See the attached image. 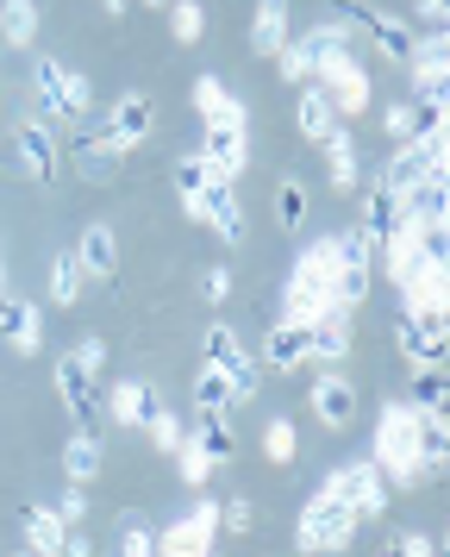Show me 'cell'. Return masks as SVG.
Returning a JSON list of instances; mask_svg holds the SVG:
<instances>
[{"label":"cell","instance_id":"6da1fadb","mask_svg":"<svg viewBox=\"0 0 450 557\" xmlns=\"http://www.w3.org/2000/svg\"><path fill=\"white\" fill-rule=\"evenodd\" d=\"M413 420H420V407L407 401H388L382 407V426H375V470L400 488H425V482L438 476V470H425L420 451H413Z\"/></svg>","mask_w":450,"mask_h":557},{"label":"cell","instance_id":"7a4b0ae2","mask_svg":"<svg viewBox=\"0 0 450 557\" xmlns=\"http://www.w3.org/2000/svg\"><path fill=\"white\" fill-rule=\"evenodd\" d=\"M357 507L345 502V495H332V488H320L313 502H307V513H300L295 527V545L300 552H345L350 539H357Z\"/></svg>","mask_w":450,"mask_h":557},{"label":"cell","instance_id":"3957f363","mask_svg":"<svg viewBox=\"0 0 450 557\" xmlns=\"http://www.w3.org/2000/svg\"><path fill=\"white\" fill-rule=\"evenodd\" d=\"M32 88H38V101H45L50 120H88V82L75 76L70 63H57V57H38L32 63Z\"/></svg>","mask_w":450,"mask_h":557},{"label":"cell","instance_id":"277c9868","mask_svg":"<svg viewBox=\"0 0 450 557\" xmlns=\"http://www.w3.org/2000/svg\"><path fill=\"white\" fill-rule=\"evenodd\" d=\"M320 488L345 495V502L357 507V520H382V507H388V476H382L375 463H338V470H325Z\"/></svg>","mask_w":450,"mask_h":557},{"label":"cell","instance_id":"5b68a950","mask_svg":"<svg viewBox=\"0 0 450 557\" xmlns=\"http://www.w3.org/2000/svg\"><path fill=\"white\" fill-rule=\"evenodd\" d=\"M188 220H200V226H213L225 238V245H245V207H238V182L232 176H207V188H200V201Z\"/></svg>","mask_w":450,"mask_h":557},{"label":"cell","instance_id":"8992f818","mask_svg":"<svg viewBox=\"0 0 450 557\" xmlns=\"http://www.w3.org/2000/svg\"><path fill=\"white\" fill-rule=\"evenodd\" d=\"M450 313H400V357L413 363V370H425V363H445V345H450Z\"/></svg>","mask_w":450,"mask_h":557},{"label":"cell","instance_id":"52a82bcc","mask_svg":"<svg viewBox=\"0 0 450 557\" xmlns=\"http://www.w3.org/2000/svg\"><path fill=\"white\" fill-rule=\"evenodd\" d=\"M200 163L213 170V176H232L238 182V170H245L250 157V126H225V120H200Z\"/></svg>","mask_w":450,"mask_h":557},{"label":"cell","instance_id":"ba28073f","mask_svg":"<svg viewBox=\"0 0 450 557\" xmlns=\"http://www.w3.org/2000/svg\"><path fill=\"white\" fill-rule=\"evenodd\" d=\"M0 338H7L20 357L45 351V313H38V301H20V295L0 288Z\"/></svg>","mask_w":450,"mask_h":557},{"label":"cell","instance_id":"9c48e42d","mask_svg":"<svg viewBox=\"0 0 450 557\" xmlns=\"http://www.w3.org/2000/svg\"><path fill=\"white\" fill-rule=\"evenodd\" d=\"M220 539V502H200L195 513H182L170 532H157V552H175V557H195Z\"/></svg>","mask_w":450,"mask_h":557},{"label":"cell","instance_id":"30bf717a","mask_svg":"<svg viewBox=\"0 0 450 557\" xmlns=\"http://www.w3.org/2000/svg\"><path fill=\"white\" fill-rule=\"evenodd\" d=\"M13 151H20V163L38 182H50L57 170H63V145H57L50 120H20V132H13Z\"/></svg>","mask_w":450,"mask_h":557},{"label":"cell","instance_id":"8fae6325","mask_svg":"<svg viewBox=\"0 0 450 557\" xmlns=\"http://www.w3.org/2000/svg\"><path fill=\"white\" fill-rule=\"evenodd\" d=\"M400 313H450V263H420L400 282Z\"/></svg>","mask_w":450,"mask_h":557},{"label":"cell","instance_id":"7c38bea8","mask_svg":"<svg viewBox=\"0 0 450 557\" xmlns=\"http://www.w3.org/2000/svg\"><path fill=\"white\" fill-rule=\"evenodd\" d=\"M150 126H157V113H150V101L145 95H120L113 101V113H107V138H113V151H138V145H150Z\"/></svg>","mask_w":450,"mask_h":557},{"label":"cell","instance_id":"4fadbf2b","mask_svg":"<svg viewBox=\"0 0 450 557\" xmlns=\"http://www.w3.org/2000/svg\"><path fill=\"white\" fill-rule=\"evenodd\" d=\"M57 395H63V407H70L75 420L88 426V420H100V388H95V370L82 363V357H57Z\"/></svg>","mask_w":450,"mask_h":557},{"label":"cell","instance_id":"5bb4252c","mask_svg":"<svg viewBox=\"0 0 450 557\" xmlns=\"http://www.w3.org/2000/svg\"><path fill=\"white\" fill-rule=\"evenodd\" d=\"M75 263H82V276L88 282H113L120 276V238H113V226H82V238H75Z\"/></svg>","mask_w":450,"mask_h":557},{"label":"cell","instance_id":"9a60e30c","mask_svg":"<svg viewBox=\"0 0 450 557\" xmlns=\"http://www.w3.org/2000/svg\"><path fill=\"white\" fill-rule=\"evenodd\" d=\"M325 313H350V307H338V295H332L325 282L288 276V288H282V320H300V326H313V320H325Z\"/></svg>","mask_w":450,"mask_h":557},{"label":"cell","instance_id":"2e32d148","mask_svg":"<svg viewBox=\"0 0 450 557\" xmlns=\"http://www.w3.org/2000/svg\"><path fill=\"white\" fill-rule=\"evenodd\" d=\"M288 38H295V26H288V0H257V20H250V51L275 57Z\"/></svg>","mask_w":450,"mask_h":557},{"label":"cell","instance_id":"e0dca14e","mask_svg":"<svg viewBox=\"0 0 450 557\" xmlns=\"http://www.w3.org/2000/svg\"><path fill=\"white\" fill-rule=\"evenodd\" d=\"M195 107L200 120H225V126H250V107L225 88L220 76H195Z\"/></svg>","mask_w":450,"mask_h":557},{"label":"cell","instance_id":"ac0fdd59","mask_svg":"<svg viewBox=\"0 0 450 557\" xmlns=\"http://www.w3.org/2000/svg\"><path fill=\"white\" fill-rule=\"evenodd\" d=\"M107 407H113V420H120V426H138V432H145V420L163 407V395H157L145 376H125L120 388H113V401H107Z\"/></svg>","mask_w":450,"mask_h":557},{"label":"cell","instance_id":"d6986e66","mask_svg":"<svg viewBox=\"0 0 450 557\" xmlns=\"http://www.w3.org/2000/svg\"><path fill=\"white\" fill-rule=\"evenodd\" d=\"M357 20L370 26L375 51L388 57V63H407V51H413V26H407V20H395V13H375V7H357Z\"/></svg>","mask_w":450,"mask_h":557},{"label":"cell","instance_id":"ffe728a7","mask_svg":"<svg viewBox=\"0 0 450 557\" xmlns=\"http://www.w3.org/2000/svg\"><path fill=\"white\" fill-rule=\"evenodd\" d=\"M295 126H300V138H313V145H320L325 132L338 126V107H332V95H325L320 82H300V107H295Z\"/></svg>","mask_w":450,"mask_h":557},{"label":"cell","instance_id":"44dd1931","mask_svg":"<svg viewBox=\"0 0 450 557\" xmlns=\"http://www.w3.org/2000/svg\"><path fill=\"white\" fill-rule=\"evenodd\" d=\"M313 413H320L332 432L350 426V413H357V388H350V376H320L313 382Z\"/></svg>","mask_w":450,"mask_h":557},{"label":"cell","instance_id":"7402d4cb","mask_svg":"<svg viewBox=\"0 0 450 557\" xmlns=\"http://www.w3.org/2000/svg\"><path fill=\"white\" fill-rule=\"evenodd\" d=\"M75 163H82V176L88 182H113L120 176V151H113L107 132H75Z\"/></svg>","mask_w":450,"mask_h":557},{"label":"cell","instance_id":"603a6c76","mask_svg":"<svg viewBox=\"0 0 450 557\" xmlns=\"http://www.w3.org/2000/svg\"><path fill=\"white\" fill-rule=\"evenodd\" d=\"M263 363H270V370H295V363H307V326H300V320L270 326V338H263Z\"/></svg>","mask_w":450,"mask_h":557},{"label":"cell","instance_id":"cb8c5ba5","mask_svg":"<svg viewBox=\"0 0 450 557\" xmlns=\"http://www.w3.org/2000/svg\"><path fill=\"white\" fill-rule=\"evenodd\" d=\"M320 145H325V163H332V188H338V195H350V188L363 182V176H357V138H350L345 126H332Z\"/></svg>","mask_w":450,"mask_h":557},{"label":"cell","instance_id":"d4e9b609","mask_svg":"<svg viewBox=\"0 0 450 557\" xmlns=\"http://www.w3.org/2000/svg\"><path fill=\"white\" fill-rule=\"evenodd\" d=\"M350 313H325V320H313L307 326V357H320V363H338V357L350 351Z\"/></svg>","mask_w":450,"mask_h":557},{"label":"cell","instance_id":"484cf974","mask_svg":"<svg viewBox=\"0 0 450 557\" xmlns=\"http://www.w3.org/2000/svg\"><path fill=\"white\" fill-rule=\"evenodd\" d=\"M63 476L82 482V488H88V482L100 476V438H95L88 426H82V432L70 438V445H63Z\"/></svg>","mask_w":450,"mask_h":557},{"label":"cell","instance_id":"4316f807","mask_svg":"<svg viewBox=\"0 0 450 557\" xmlns=\"http://www.w3.org/2000/svg\"><path fill=\"white\" fill-rule=\"evenodd\" d=\"M63 539L70 532H63V513L57 507H25V545L32 552H63Z\"/></svg>","mask_w":450,"mask_h":557},{"label":"cell","instance_id":"83f0119b","mask_svg":"<svg viewBox=\"0 0 450 557\" xmlns=\"http://www.w3.org/2000/svg\"><path fill=\"white\" fill-rule=\"evenodd\" d=\"M82 263H75V251H57L50 257V307H75L82 301Z\"/></svg>","mask_w":450,"mask_h":557},{"label":"cell","instance_id":"f1b7e54d","mask_svg":"<svg viewBox=\"0 0 450 557\" xmlns=\"http://www.w3.org/2000/svg\"><path fill=\"white\" fill-rule=\"evenodd\" d=\"M0 38L7 45H32L38 38V0H0Z\"/></svg>","mask_w":450,"mask_h":557},{"label":"cell","instance_id":"f546056e","mask_svg":"<svg viewBox=\"0 0 450 557\" xmlns=\"http://www.w3.org/2000/svg\"><path fill=\"white\" fill-rule=\"evenodd\" d=\"M395 220H400V195L388 188V182H375V188H370V213H363V232L382 245V238L395 232Z\"/></svg>","mask_w":450,"mask_h":557},{"label":"cell","instance_id":"4dcf8cb0","mask_svg":"<svg viewBox=\"0 0 450 557\" xmlns=\"http://www.w3.org/2000/svg\"><path fill=\"white\" fill-rule=\"evenodd\" d=\"M295 276H307V282H325V288H332V282H338V245H332V238H313V245L300 251Z\"/></svg>","mask_w":450,"mask_h":557},{"label":"cell","instance_id":"1f68e13d","mask_svg":"<svg viewBox=\"0 0 450 557\" xmlns=\"http://www.w3.org/2000/svg\"><path fill=\"white\" fill-rule=\"evenodd\" d=\"M195 438H200V451L213 457V463H232V457H238V438H232V426H225V413H200Z\"/></svg>","mask_w":450,"mask_h":557},{"label":"cell","instance_id":"d6a6232c","mask_svg":"<svg viewBox=\"0 0 450 557\" xmlns=\"http://www.w3.org/2000/svg\"><path fill=\"white\" fill-rule=\"evenodd\" d=\"M195 401H200V413H225V407H238V401H232V382H225L220 363H200V376H195Z\"/></svg>","mask_w":450,"mask_h":557},{"label":"cell","instance_id":"836d02e7","mask_svg":"<svg viewBox=\"0 0 450 557\" xmlns=\"http://www.w3.org/2000/svg\"><path fill=\"white\" fill-rule=\"evenodd\" d=\"M170 457H175V470H182V482H188V488H200V482H207L213 470H220L213 457L200 451V438H195V432H188V438H182V445H175Z\"/></svg>","mask_w":450,"mask_h":557},{"label":"cell","instance_id":"e575fe53","mask_svg":"<svg viewBox=\"0 0 450 557\" xmlns=\"http://www.w3.org/2000/svg\"><path fill=\"white\" fill-rule=\"evenodd\" d=\"M332 245H338V270H375V238H370L363 226L338 232Z\"/></svg>","mask_w":450,"mask_h":557},{"label":"cell","instance_id":"d590c367","mask_svg":"<svg viewBox=\"0 0 450 557\" xmlns=\"http://www.w3.org/2000/svg\"><path fill=\"white\" fill-rule=\"evenodd\" d=\"M170 32H175V45H200L207 7H200V0H170Z\"/></svg>","mask_w":450,"mask_h":557},{"label":"cell","instance_id":"8d00e7d4","mask_svg":"<svg viewBox=\"0 0 450 557\" xmlns=\"http://www.w3.org/2000/svg\"><path fill=\"white\" fill-rule=\"evenodd\" d=\"M275 63H282V76L295 82H313V38H307V32H300V38H288V45H282V51H275Z\"/></svg>","mask_w":450,"mask_h":557},{"label":"cell","instance_id":"74e56055","mask_svg":"<svg viewBox=\"0 0 450 557\" xmlns=\"http://www.w3.org/2000/svg\"><path fill=\"white\" fill-rule=\"evenodd\" d=\"M407 70H413V88H420L425 101H445V57H413V63H407Z\"/></svg>","mask_w":450,"mask_h":557},{"label":"cell","instance_id":"f35d334b","mask_svg":"<svg viewBox=\"0 0 450 557\" xmlns=\"http://www.w3.org/2000/svg\"><path fill=\"white\" fill-rule=\"evenodd\" d=\"M207 176H213V170H207L200 157H182V163H175V195H182V207H188V213H195V201H200V188H207Z\"/></svg>","mask_w":450,"mask_h":557},{"label":"cell","instance_id":"ab89813d","mask_svg":"<svg viewBox=\"0 0 450 557\" xmlns=\"http://www.w3.org/2000/svg\"><path fill=\"white\" fill-rule=\"evenodd\" d=\"M238 357H245V345H238V332L232 326H207V351H200V363H238Z\"/></svg>","mask_w":450,"mask_h":557},{"label":"cell","instance_id":"60d3db41","mask_svg":"<svg viewBox=\"0 0 450 557\" xmlns=\"http://www.w3.org/2000/svg\"><path fill=\"white\" fill-rule=\"evenodd\" d=\"M275 220H282V226H295V232H300V220H307V188H300L295 176L275 188Z\"/></svg>","mask_w":450,"mask_h":557},{"label":"cell","instance_id":"b9f144b4","mask_svg":"<svg viewBox=\"0 0 450 557\" xmlns=\"http://www.w3.org/2000/svg\"><path fill=\"white\" fill-rule=\"evenodd\" d=\"M145 432H150V445H157V451H175V445L188 438V426L175 420L170 407H157V413H150V420H145Z\"/></svg>","mask_w":450,"mask_h":557},{"label":"cell","instance_id":"7bdbcfd3","mask_svg":"<svg viewBox=\"0 0 450 557\" xmlns=\"http://www.w3.org/2000/svg\"><path fill=\"white\" fill-rule=\"evenodd\" d=\"M263 457H270V463H295V420H270V432H263Z\"/></svg>","mask_w":450,"mask_h":557},{"label":"cell","instance_id":"ee69618b","mask_svg":"<svg viewBox=\"0 0 450 557\" xmlns=\"http://www.w3.org/2000/svg\"><path fill=\"white\" fill-rule=\"evenodd\" d=\"M120 527H125V532H120V552H125V557H145V552H157V532H150L145 520H138V513H125Z\"/></svg>","mask_w":450,"mask_h":557},{"label":"cell","instance_id":"f6af8a7d","mask_svg":"<svg viewBox=\"0 0 450 557\" xmlns=\"http://www.w3.org/2000/svg\"><path fill=\"white\" fill-rule=\"evenodd\" d=\"M413 407H445V376H438V363L413 370Z\"/></svg>","mask_w":450,"mask_h":557},{"label":"cell","instance_id":"bcb514c9","mask_svg":"<svg viewBox=\"0 0 450 557\" xmlns=\"http://www.w3.org/2000/svg\"><path fill=\"white\" fill-rule=\"evenodd\" d=\"M225 382H232V401H250V395L263 388V376H257V363H250V357L225 363Z\"/></svg>","mask_w":450,"mask_h":557},{"label":"cell","instance_id":"7dc6e473","mask_svg":"<svg viewBox=\"0 0 450 557\" xmlns=\"http://www.w3.org/2000/svg\"><path fill=\"white\" fill-rule=\"evenodd\" d=\"M220 532H250V502H245V495L220 502Z\"/></svg>","mask_w":450,"mask_h":557},{"label":"cell","instance_id":"c3c4849f","mask_svg":"<svg viewBox=\"0 0 450 557\" xmlns=\"http://www.w3.org/2000/svg\"><path fill=\"white\" fill-rule=\"evenodd\" d=\"M57 513H63V527H75V520H88V495H82V482H70V495L57 502Z\"/></svg>","mask_w":450,"mask_h":557},{"label":"cell","instance_id":"681fc988","mask_svg":"<svg viewBox=\"0 0 450 557\" xmlns=\"http://www.w3.org/2000/svg\"><path fill=\"white\" fill-rule=\"evenodd\" d=\"M200 295L207 301H225L232 295V270H200Z\"/></svg>","mask_w":450,"mask_h":557},{"label":"cell","instance_id":"f907efd6","mask_svg":"<svg viewBox=\"0 0 450 557\" xmlns=\"http://www.w3.org/2000/svg\"><path fill=\"white\" fill-rule=\"evenodd\" d=\"M395 552H407V557H425V552H432V539H425V532H395Z\"/></svg>","mask_w":450,"mask_h":557},{"label":"cell","instance_id":"816d5d0a","mask_svg":"<svg viewBox=\"0 0 450 557\" xmlns=\"http://www.w3.org/2000/svg\"><path fill=\"white\" fill-rule=\"evenodd\" d=\"M75 357H82L88 370H100V363H107V345H100V338H82V345H75Z\"/></svg>","mask_w":450,"mask_h":557},{"label":"cell","instance_id":"f5cc1de1","mask_svg":"<svg viewBox=\"0 0 450 557\" xmlns=\"http://www.w3.org/2000/svg\"><path fill=\"white\" fill-rule=\"evenodd\" d=\"M413 13H420L425 26H445V0H413Z\"/></svg>","mask_w":450,"mask_h":557},{"label":"cell","instance_id":"db71d44e","mask_svg":"<svg viewBox=\"0 0 450 557\" xmlns=\"http://www.w3.org/2000/svg\"><path fill=\"white\" fill-rule=\"evenodd\" d=\"M382 126H388V132H395V145H407V107H388V120H382Z\"/></svg>","mask_w":450,"mask_h":557},{"label":"cell","instance_id":"11a10c76","mask_svg":"<svg viewBox=\"0 0 450 557\" xmlns=\"http://www.w3.org/2000/svg\"><path fill=\"white\" fill-rule=\"evenodd\" d=\"M100 7H107V13H113V20H120L125 7H132V0H100Z\"/></svg>","mask_w":450,"mask_h":557},{"label":"cell","instance_id":"9f6ffc18","mask_svg":"<svg viewBox=\"0 0 450 557\" xmlns=\"http://www.w3.org/2000/svg\"><path fill=\"white\" fill-rule=\"evenodd\" d=\"M145 7H170V0H145Z\"/></svg>","mask_w":450,"mask_h":557},{"label":"cell","instance_id":"6f0895ef","mask_svg":"<svg viewBox=\"0 0 450 557\" xmlns=\"http://www.w3.org/2000/svg\"><path fill=\"white\" fill-rule=\"evenodd\" d=\"M0 288H7V270H0Z\"/></svg>","mask_w":450,"mask_h":557}]
</instances>
